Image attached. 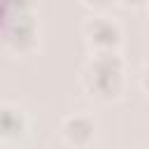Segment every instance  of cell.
<instances>
[{"mask_svg": "<svg viewBox=\"0 0 149 149\" xmlns=\"http://www.w3.org/2000/svg\"><path fill=\"white\" fill-rule=\"evenodd\" d=\"M37 42V26L33 12L5 14L2 19V44L12 54H28Z\"/></svg>", "mask_w": 149, "mask_h": 149, "instance_id": "obj_2", "label": "cell"}, {"mask_svg": "<svg viewBox=\"0 0 149 149\" xmlns=\"http://www.w3.org/2000/svg\"><path fill=\"white\" fill-rule=\"evenodd\" d=\"M119 5H123V7H130V9H137V7H144L149 0H116Z\"/></svg>", "mask_w": 149, "mask_h": 149, "instance_id": "obj_8", "label": "cell"}, {"mask_svg": "<svg viewBox=\"0 0 149 149\" xmlns=\"http://www.w3.org/2000/svg\"><path fill=\"white\" fill-rule=\"evenodd\" d=\"M140 86H142V91L149 95V63H144V68H142V72H140Z\"/></svg>", "mask_w": 149, "mask_h": 149, "instance_id": "obj_7", "label": "cell"}, {"mask_svg": "<svg viewBox=\"0 0 149 149\" xmlns=\"http://www.w3.org/2000/svg\"><path fill=\"white\" fill-rule=\"evenodd\" d=\"M81 33H84V42H86V47H88L91 54L119 51L121 37H123L121 26L114 19L105 16V14H93L91 19H86Z\"/></svg>", "mask_w": 149, "mask_h": 149, "instance_id": "obj_3", "label": "cell"}, {"mask_svg": "<svg viewBox=\"0 0 149 149\" xmlns=\"http://www.w3.org/2000/svg\"><path fill=\"white\" fill-rule=\"evenodd\" d=\"M126 63L119 51L91 54L81 68V86L95 100H116L123 93Z\"/></svg>", "mask_w": 149, "mask_h": 149, "instance_id": "obj_1", "label": "cell"}, {"mask_svg": "<svg viewBox=\"0 0 149 149\" xmlns=\"http://www.w3.org/2000/svg\"><path fill=\"white\" fill-rule=\"evenodd\" d=\"M61 137L72 149H86L95 137V123L88 114L74 112L61 121Z\"/></svg>", "mask_w": 149, "mask_h": 149, "instance_id": "obj_4", "label": "cell"}, {"mask_svg": "<svg viewBox=\"0 0 149 149\" xmlns=\"http://www.w3.org/2000/svg\"><path fill=\"white\" fill-rule=\"evenodd\" d=\"M79 2L86 5V7H91V9H95V12H102L105 7H109L112 0H79Z\"/></svg>", "mask_w": 149, "mask_h": 149, "instance_id": "obj_6", "label": "cell"}, {"mask_svg": "<svg viewBox=\"0 0 149 149\" xmlns=\"http://www.w3.org/2000/svg\"><path fill=\"white\" fill-rule=\"evenodd\" d=\"M0 126H2V140L12 142V140H21L26 135L28 119H26L21 107L5 102L2 105V114H0Z\"/></svg>", "mask_w": 149, "mask_h": 149, "instance_id": "obj_5", "label": "cell"}]
</instances>
